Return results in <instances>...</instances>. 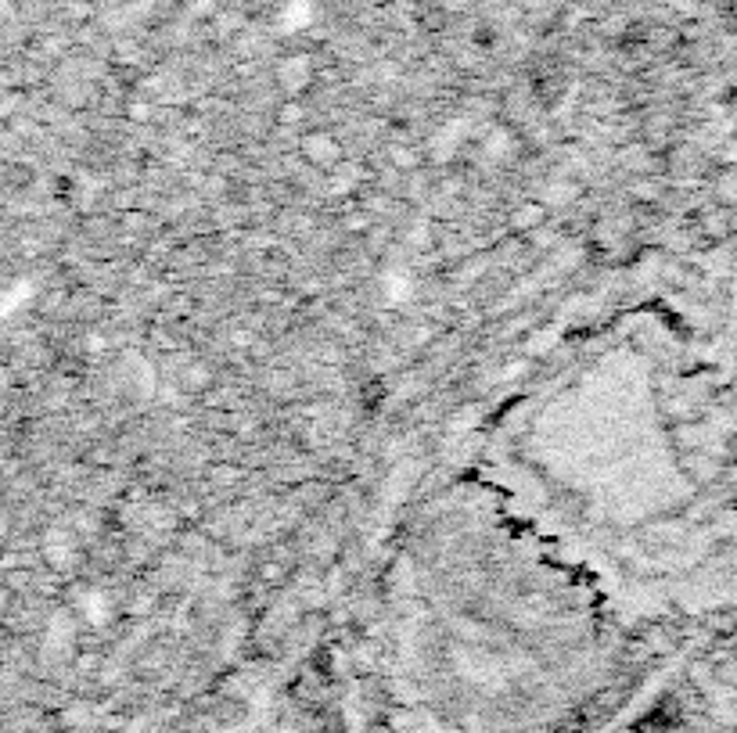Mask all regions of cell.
<instances>
[{
    "instance_id": "cell-1",
    "label": "cell",
    "mask_w": 737,
    "mask_h": 733,
    "mask_svg": "<svg viewBox=\"0 0 737 733\" xmlns=\"http://www.w3.org/2000/svg\"><path fill=\"white\" fill-rule=\"evenodd\" d=\"M734 389L669 306L590 334L489 435L483 479L623 622L713 608L734 583Z\"/></svg>"
},
{
    "instance_id": "cell-2",
    "label": "cell",
    "mask_w": 737,
    "mask_h": 733,
    "mask_svg": "<svg viewBox=\"0 0 737 733\" xmlns=\"http://www.w3.org/2000/svg\"><path fill=\"white\" fill-rule=\"evenodd\" d=\"M615 626L593 579L486 479L418 511L385 583V640L413 684L576 679L604 662Z\"/></svg>"
}]
</instances>
